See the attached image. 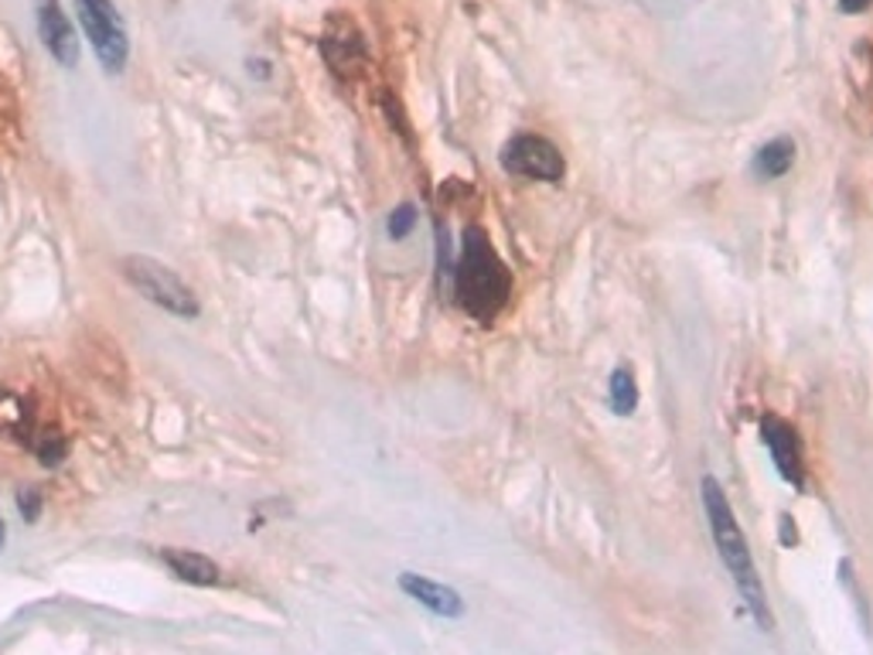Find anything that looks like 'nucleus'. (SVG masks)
I'll list each match as a JSON object with an SVG mask.
<instances>
[{
	"label": "nucleus",
	"instance_id": "obj_14",
	"mask_svg": "<svg viewBox=\"0 0 873 655\" xmlns=\"http://www.w3.org/2000/svg\"><path fill=\"white\" fill-rule=\"evenodd\" d=\"M65 455H68V444H65L62 434H45V437L39 440V458H42V465L55 468Z\"/></svg>",
	"mask_w": 873,
	"mask_h": 655
},
{
	"label": "nucleus",
	"instance_id": "obj_11",
	"mask_svg": "<svg viewBox=\"0 0 873 655\" xmlns=\"http://www.w3.org/2000/svg\"><path fill=\"white\" fill-rule=\"evenodd\" d=\"M795 164V144L792 137H775V141H767L754 161H751V171L757 182H775L782 175H788V167Z\"/></svg>",
	"mask_w": 873,
	"mask_h": 655
},
{
	"label": "nucleus",
	"instance_id": "obj_12",
	"mask_svg": "<svg viewBox=\"0 0 873 655\" xmlns=\"http://www.w3.org/2000/svg\"><path fill=\"white\" fill-rule=\"evenodd\" d=\"M639 406V386L628 369H614L611 372V410L618 417H628V413H635Z\"/></svg>",
	"mask_w": 873,
	"mask_h": 655
},
{
	"label": "nucleus",
	"instance_id": "obj_5",
	"mask_svg": "<svg viewBox=\"0 0 873 655\" xmlns=\"http://www.w3.org/2000/svg\"><path fill=\"white\" fill-rule=\"evenodd\" d=\"M499 161L509 175L530 178V182H549V185L560 182L564 171H567L564 154L539 133H515L512 141L502 148Z\"/></svg>",
	"mask_w": 873,
	"mask_h": 655
},
{
	"label": "nucleus",
	"instance_id": "obj_17",
	"mask_svg": "<svg viewBox=\"0 0 873 655\" xmlns=\"http://www.w3.org/2000/svg\"><path fill=\"white\" fill-rule=\"evenodd\" d=\"M873 4V0H840V11L843 14H860V11H866Z\"/></svg>",
	"mask_w": 873,
	"mask_h": 655
},
{
	"label": "nucleus",
	"instance_id": "obj_16",
	"mask_svg": "<svg viewBox=\"0 0 873 655\" xmlns=\"http://www.w3.org/2000/svg\"><path fill=\"white\" fill-rule=\"evenodd\" d=\"M18 509H21V515L28 523H34L42 515V492L39 489H21L18 492Z\"/></svg>",
	"mask_w": 873,
	"mask_h": 655
},
{
	"label": "nucleus",
	"instance_id": "obj_18",
	"mask_svg": "<svg viewBox=\"0 0 873 655\" xmlns=\"http://www.w3.org/2000/svg\"><path fill=\"white\" fill-rule=\"evenodd\" d=\"M4 539H8V530H4V520H0V549H4Z\"/></svg>",
	"mask_w": 873,
	"mask_h": 655
},
{
	"label": "nucleus",
	"instance_id": "obj_6",
	"mask_svg": "<svg viewBox=\"0 0 873 655\" xmlns=\"http://www.w3.org/2000/svg\"><path fill=\"white\" fill-rule=\"evenodd\" d=\"M321 52H325V62H328L331 73L338 79H345V83L359 79L365 73V65H369V48H365L362 31H359V24L352 18H345V14L328 18Z\"/></svg>",
	"mask_w": 873,
	"mask_h": 655
},
{
	"label": "nucleus",
	"instance_id": "obj_4",
	"mask_svg": "<svg viewBox=\"0 0 873 655\" xmlns=\"http://www.w3.org/2000/svg\"><path fill=\"white\" fill-rule=\"evenodd\" d=\"M76 11L86 28V39L96 48L99 65L107 68L110 76H120L130 58V42H127V31L113 8V0H76Z\"/></svg>",
	"mask_w": 873,
	"mask_h": 655
},
{
	"label": "nucleus",
	"instance_id": "obj_9",
	"mask_svg": "<svg viewBox=\"0 0 873 655\" xmlns=\"http://www.w3.org/2000/svg\"><path fill=\"white\" fill-rule=\"evenodd\" d=\"M400 588L416 601V604H424L427 611L440 614V618H461L465 614V598L447 588V583L440 580H430L424 574H403L400 577Z\"/></svg>",
	"mask_w": 873,
	"mask_h": 655
},
{
	"label": "nucleus",
	"instance_id": "obj_8",
	"mask_svg": "<svg viewBox=\"0 0 873 655\" xmlns=\"http://www.w3.org/2000/svg\"><path fill=\"white\" fill-rule=\"evenodd\" d=\"M39 34H42V42L55 62L76 65V58H79L76 28L68 24L65 11L58 8V0H39Z\"/></svg>",
	"mask_w": 873,
	"mask_h": 655
},
{
	"label": "nucleus",
	"instance_id": "obj_15",
	"mask_svg": "<svg viewBox=\"0 0 873 655\" xmlns=\"http://www.w3.org/2000/svg\"><path fill=\"white\" fill-rule=\"evenodd\" d=\"M642 4H645L655 18H676V14L689 11L692 4H700V0H642Z\"/></svg>",
	"mask_w": 873,
	"mask_h": 655
},
{
	"label": "nucleus",
	"instance_id": "obj_7",
	"mask_svg": "<svg viewBox=\"0 0 873 655\" xmlns=\"http://www.w3.org/2000/svg\"><path fill=\"white\" fill-rule=\"evenodd\" d=\"M761 437L767 444V451H772V461L778 468V474L788 481L792 489H801L806 485V465H801V440L795 434V427L775 413H767L761 421Z\"/></svg>",
	"mask_w": 873,
	"mask_h": 655
},
{
	"label": "nucleus",
	"instance_id": "obj_3",
	"mask_svg": "<svg viewBox=\"0 0 873 655\" xmlns=\"http://www.w3.org/2000/svg\"><path fill=\"white\" fill-rule=\"evenodd\" d=\"M120 273L127 277V284H133L151 304L164 307L167 315H174V318H198V297L182 281L178 270H171V266H164L161 260H151V256H123L120 260Z\"/></svg>",
	"mask_w": 873,
	"mask_h": 655
},
{
	"label": "nucleus",
	"instance_id": "obj_2",
	"mask_svg": "<svg viewBox=\"0 0 873 655\" xmlns=\"http://www.w3.org/2000/svg\"><path fill=\"white\" fill-rule=\"evenodd\" d=\"M512 294V277L484 229L468 226L461 236V260L454 270V297L474 321H495Z\"/></svg>",
	"mask_w": 873,
	"mask_h": 655
},
{
	"label": "nucleus",
	"instance_id": "obj_13",
	"mask_svg": "<svg viewBox=\"0 0 873 655\" xmlns=\"http://www.w3.org/2000/svg\"><path fill=\"white\" fill-rule=\"evenodd\" d=\"M413 229H416V209H413V205H400V209H396V212L390 216V222H386L390 239H406Z\"/></svg>",
	"mask_w": 873,
	"mask_h": 655
},
{
	"label": "nucleus",
	"instance_id": "obj_10",
	"mask_svg": "<svg viewBox=\"0 0 873 655\" xmlns=\"http://www.w3.org/2000/svg\"><path fill=\"white\" fill-rule=\"evenodd\" d=\"M161 560L171 567V574L185 580V583H195V588H216L222 580V570L216 560H208L205 554H192V549H164Z\"/></svg>",
	"mask_w": 873,
	"mask_h": 655
},
{
	"label": "nucleus",
	"instance_id": "obj_1",
	"mask_svg": "<svg viewBox=\"0 0 873 655\" xmlns=\"http://www.w3.org/2000/svg\"><path fill=\"white\" fill-rule=\"evenodd\" d=\"M703 509H707V520H710V533H713V543H717V554L723 560V567L730 570L733 583H738V591L744 598V608L751 611L754 622L772 632V608H767V598H764V583L757 577V567H754V557H751V546L744 539V530L738 526V515H733V505L730 499L723 495L720 481L717 478H703Z\"/></svg>",
	"mask_w": 873,
	"mask_h": 655
}]
</instances>
